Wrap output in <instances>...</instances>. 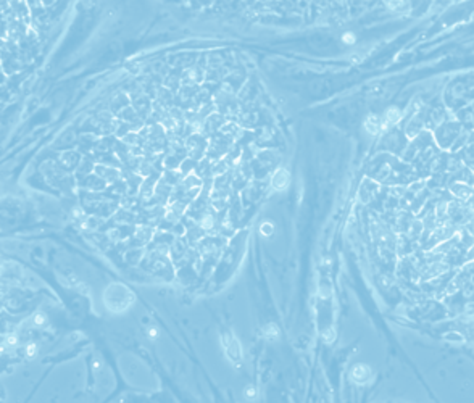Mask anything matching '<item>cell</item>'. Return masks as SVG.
Wrapping results in <instances>:
<instances>
[{
  "mask_svg": "<svg viewBox=\"0 0 474 403\" xmlns=\"http://www.w3.org/2000/svg\"><path fill=\"white\" fill-rule=\"evenodd\" d=\"M108 237H110V239H112V241H115V242H116V241H120V239H121V234H120V231H118V229H110V231H108Z\"/></svg>",
  "mask_w": 474,
  "mask_h": 403,
  "instance_id": "74e56055",
  "label": "cell"
},
{
  "mask_svg": "<svg viewBox=\"0 0 474 403\" xmlns=\"http://www.w3.org/2000/svg\"><path fill=\"white\" fill-rule=\"evenodd\" d=\"M94 173L100 176V178L105 179L108 184H113V182L121 179V171L116 168V166H110V164H103V163L95 164Z\"/></svg>",
  "mask_w": 474,
  "mask_h": 403,
  "instance_id": "ba28073f",
  "label": "cell"
},
{
  "mask_svg": "<svg viewBox=\"0 0 474 403\" xmlns=\"http://www.w3.org/2000/svg\"><path fill=\"white\" fill-rule=\"evenodd\" d=\"M215 223H216V219H215L213 215H210V213H205V215L200 218V226H202L203 231L213 229V228H215Z\"/></svg>",
  "mask_w": 474,
  "mask_h": 403,
  "instance_id": "4dcf8cb0",
  "label": "cell"
},
{
  "mask_svg": "<svg viewBox=\"0 0 474 403\" xmlns=\"http://www.w3.org/2000/svg\"><path fill=\"white\" fill-rule=\"evenodd\" d=\"M157 102H160L166 108H171V107H173V102H174V92L171 89H168V87H158V90H157Z\"/></svg>",
  "mask_w": 474,
  "mask_h": 403,
  "instance_id": "7402d4cb",
  "label": "cell"
},
{
  "mask_svg": "<svg viewBox=\"0 0 474 403\" xmlns=\"http://www.w3.org/2000/svg\"><path fill=\"white\" fill-rule=\"evenodd\" d=\"M171 252H173V256H177V258H184L187 252V245L181 237L173 241V245H171Z\"/></svg>",
  "mask_w": 474,
  "mask_h": 403,
  "instance_id": "d4e9b609",
  "label": "cell"
},
{
  "mask_svg": "<svg viewBox=\"0 0 474 403\" xmlns=\"http://www.w3.org/2000/svg\"><path fill=\"white\" fill-rule=\"evenodd\" d=\"M45 322H47V316H45V313H42V311H38V313H34V315H33V324H34V326L41 327V326H44Z\"/></svg>",
  "mask_w": 474,
  "mask_h": 403,
  "instance_id": "836d02e7",
  "label": "cell"
},
{
  "mask_svg": "<svg viewBox=\"0 0 474 403\" xmlns=\"http://www.w3.org/2000/svg\"><path fill=\"white\" fill-rule=\"evenodd\" d=\"M184 144H186L189 157L194 160H202V157L207 154L208 140L203 132H190Z\"/></svg>",
  "mask_w": 474,
  "mask_h": 403,
  "instance_id": "3957f363",
  "label": "cell"
},
{
  "mask_svg": "<svg viewBox=\"0 0 474 403\" xmlns=\"http://www.w3.org/2000/svg\"><path fill=\"white\" fill-rule=\"evenodd\" d=\"M257 160H258V163L261 164V168H264V169H268V171H269L271 168L278 166V163H279V155L276 154V152H273V150H261V152H258Z\"/></svg>",
  "mask_w": 474,
  "mask_h": 403,
  "instance_id": "5bb4252c",
  "label": "cell"
},
{
  "mask_svg": "<svg viewBox=\"0 0 474 403\" xmlns=\"http://www.w3.org/2000/svg\"><path fill=\"white\" fill-rule=\"evenodd\" d=\"M186 210H187V203H184V202H181V200H173L168 206H166L165 219L170 223H177V219L186 213Z\"/></svg>",
  "mask_w": 474,
  "mask_h": 403,
  "instance_id": "9c48e42d",
  "label": "cell"
},
{
  "mask_svg": "<svg viewBox=\"0 0 474 403\" xmlns=\"http://www.w3.org/2000/svg\"><path fill=\"white\" fill-rule=\"evenodd\" d=\"M384 2L390 10H395V11H400L406 7V0H384Z\"/></svg>",
  "mask_w": 474,
  "mask_h": 403,
  "instance_id": "1f68e13d",
  "label": "cell"
},
{
  "mask_svg": "<svg viewBox=\"0 0 474 403\" xmlns=\"http://www.w3.org/2000/svg\"><path fill=\"white\" fill-rule=\"evenodd\" d=\"M458 129H460V126L455 124V123H450V131H448V132H447L445 124H442V126L437 127V139H439V142H440L442 147H447V145L452 144V140L457 137Z\"/></svg>",
  "mask_w": 474,
  "mask_h": 403,
  "instance_id": "4fadbf2b",
  "label": "cell"
},
{
  "mask_svg": "<svg viewBox=\"0 0 474 403\" xmlns=\"http://www.w3.org/2000/svg\"><path fill=\"white\" fill-rule=\"evenodd\" d=\"M450 192L457 199L466 202L474 194V187L466 184V182H453V184H450Z\"/></svg>",
  "mask_w": 474,
  "mask_h": 403,
  "instance_id": "2e32d148",
  "label": "cell"
},
{
  "mask_svg": "<svg viewBox=\"0 0 474 403\" xmlns=\"http://www.w3.org/2000/svg\"><path fill=\"white\" fill-rule=\"evenodd\" d=\"M100 224H102L100 216H90V218H86L83 221V228L87 231H95Z\"/></svg>",
  "mask_w": 474,
  "mask_h": 403,
  "instance_id": "f546056e",
  "label": "cell"
},
{
  "mask_svg": "<svg viewBox=\"0 0 474 403\" xmlns=\"http://www.w3.org/2000/svg\"><path fill=\"white\" fill-rule=\"evenodd\" d=\"M384 127L383 124V120L376 115H368L366 120H365V129L368 134H371V136H376V134L381 132V129Z\"/></svg>",
  "mask_w": 474,
  "mask_h": 403,
  "instance_id": "ffe728a7",
  "label": "cell"
},
{
  "mask_svg": "<svg viewBox=\"0 0 474 403\" xmlns=\"http://www.w3.org/2000/svg\"><path fill=\"white\" fill-rule=\"evenodd\" d=\"M15 347V345H18V335L16 334H8V335H5V339H3V349L5 347Z\"/></svg>",
  "mask_w": 474,
  "mask_h": 403,
  "instance_id": "8d00e7d4",
  "label": "cell"
},
{
  "mask_svg": "<svg viewBox=\"0 0 474 403\" xmlns=\"http://www.w3.org/2000/svg\"><path fill=\"white\" fill-rule=\"evenodd\" d=\"M344 42H348V44H352V42H353V36H352V34L344 36Z\"/></svg>",
  "mask_w": 474,
  "mask_h": 403,
  "instance_id": "60d3db41",
  "label": "cell"
},
{
  "mask_svg": "<svg viewBox=\"0 0 474 403\" xmlns=\"http://www.w3.org/2000/svg\"><path fill=\"white\" fill-rule=\"evenodd\" d=\"M129 99H131V105L134 107L135 112L144 120H149V117L153 112V103L150 102L149 95L144 94L142 90H139V92H132L129 95Z\"/></svg>",
  "mask_w": 474,
  "mask_h": 403,
  "instance_id": "8992f818",
  "label": "cell"
},
{
  "mask_svg": "<svg viewBox=\"0 0 474 403\" xmlns=\"http://www.w3.org/2000/svg\"><path fill=\"white\" fill-rule=\"evenodd\" d=\"M38 352H39V347L34 344V342H31V344H28L26 345V349H24V353H26V357L28 358H34L36 355H38Z\"/></svg>",
  "mask_w": 474,
  "mask_h": 403,
  "instance_id": "d590c367",
  "label": "cell"
},
{
  "mask_svg": "<svg viewBox=\"0 0 474 403\" xmlns=\"http://www.w3.org/2000/svg\"><path fill=\"white\" fill-rule=\"evenodd\" d=\"M255 121H257V113H254V112H244V113L241 112L239 113V124H241L242 127L254 126Z\"/></svg>",
  "mask_w": 474,
  "mask_h": 403,
  "instance_id": "4316f807",
  "label": "cell"
},
{
  "mask_svg": "<svg viewBox=\"0 0 474 403\" xmlns=\"http://www.w3.org/2000/svg\"><path fill=\"white\" fill-rule=\"evenodd\" d=\"M245 2H249V3H252V2H255V0H245Z\"/></svg>",
  "mask_w": 474,
  "mask_h": 403,
  "instance_id": "7bdbcfd3",
  "label": "cell"
},
{
  "mask_svg": "<svg viewBox=\"0 0 474 403\" xmlns=\"http://www.w3.org/2000/svg\"><path fill=\"white\" fill-rule=\"evenodd\" d=\"M221 342H223L224 353H226V357L231 360V363L241 364L242 358H244V353H242V347H241V344H239V340L234 337L231 332H224Z\"/></svg>",
  "mask_w": 474,
  "mask_h": 403,
  "instance_id": "5b68a950",
  "label": "cell"
},
{
  "mask_svg": "<svg viewBox=\"0 0 474 403\" xmlns=\"http://www.w3.org/2000/svg\"><path fill=\"white\" fill-rule=\"evenodd\" d=\"M219 132H223L224 136H227V137H231L234 142H237L239 139H242V136H244V129H242V126L239 124V123H234V121H231V123H224V126L221 127V131Z\"/></svg>",
  "mask_w": 474,
  "mask_h": 403,
  "instance_id": "d6986e66",
  "label": "cell"
},
{
  "mask_svg": "<svg viewBox=\"0 0 474 403\" xmlns=\"http://www.w3.org/2000/svg\"><path fill=\"white\" fill-rule=\"evenodd\" d=\"M94 169H95V164L92 163L90 158H86V157L83 158L81 163H79V166L76 168L79 176H89L90 173H94Z\"/></svg>",
  "mask_w": 474,
  "mask_h": 403,
  "instance_id": "484cf974",
  "label": "cell"
},
{
  "mask_svg": "<svg viewBox=\"0 0 474 403\" xmlns=\"http://www.w3.org/2000/svg\"><path fill=\"white\" fill-rule=\"evenodd\" d=\"M153 233H155V229H153L152 226H147V224L139 226V228L135 229V233H134V239L137 241L139 243H147V242H150L153 239Z\"/></svg>",
  "mask_w": 474,
  "mask_h": 403,
  "instance_id": "44dd1931",
  "label": "cell"
},
{
  "mask_svg": "<svg viewBox=\"0 0 474 403\" xmlns=\"http://www.w3.org/2000/svg\"><path fill=\"white\" fill-rule=\"evenodd\" d=\"M226 123V117L219 112H213L210 117H207L205 124H203V134H216L221 131V127Z\"/></svg>",
  "mask_w": 474,
  "mask_h": 403,
  "instance_id": "52a82bcc",
  "label": "cell"
},
{
  "mask_svg": "<svg viewBox=\"0 0 474 403\" xmlns=\"http://www.w3.org/2000/svg\"><path fill=\"white\" fill-rule=\"evenodd\" d=\"M10 11H11V13H15L16 20H21L26 24H29L31 8H29L26 0H10Z\"/></svg>",
  "mask_w": 474,
  "mask_h": 403,
  "instance_id": "8fae6325",
  "label": "cell"
},
{
  "mask_svg": "<svg viewBox=\"0 0 474 403\" xmlns=\"http://www.w3.org/2000/svg\"><path fill=\"white\" fill-rule=\"evenodd\" d=\"M232 145H234V140L231 137L224 136L223 132L213 134V137L208 140V149L205 155L216 161L219 158H224L227 155V152L231 150Z\"/></svg>",
  "mask_w": 474,
  "mask_h": 403,
  "instance_id": "7a4b0ae2",
  "label": "cell"
},
{
  "mask_svg": "<svg viewBox=\"0 0 474 403\" xmlns=\"http://www.w3.org/2000/svg\"><path fill=\"white\" fill-rule=\"evenodd\" d=\"M125 256L128 258V261H131V263H137V261L140 260V256H142V252H140L139 247H137V248L129 250V252H128Z\"/></svg>",
  "mask_w": 474,
  "mask_h": 403,
  "instance_id": "d6a6232c",
  "label": "cell"
},
{
  "mask_svg": "<svg viewBox=\"0 0 474 403\" xmlns=\"http://www.w3.org/2000/svg\"><path fill=\"white\" fill-rule=\"evenodd\" d=\"M149 337H150V339H157V331H155V329H150V331H149Z\"/></svg>",
  "mask_w": 474,
  "mask_h": 403,
  "instance_id": "b9f144b4",
  "label": "cell"
},
{
  "mask_svg": "<svg viewBox=\"0 0 474 403\" xmlns=\"http://www.w3.org/2000/svg\"><path fill=\"white\" fill-rule=\"evenodd\" d=\"M42 173H44L45 179L50 182V184L61 187V189H65V184H70V181H71L70 176L52 161H45L44 164H42Z\"/></svg>",
  "mask_w": 474,
  "mask_h": 403,
  "instance_id": "277c9868",
  "label": "cell"
},
{
  "mask_svg": "<svg viewBox=\"0 0 474 403\" xmlns=\"http://www.w3.org/2000/svg\"><path fill=\"white\" fill-rule=\"evenodd\" d=\"M400 120H402V112H400V110H397L395 107L389 108V110H387V112L384 113V120H383L384 129H387V127H390V126H393V124H397Z\"/></svg>",
  "mask_w": 474,
  "mask_h": 403,
  "instance_id": "cb8c5ba5",
  "label": "cell"
},
{
  "mask_svg": "<svg viewBox=\"0 0 474 403\" xmlns=\"http://www.w3.org/2000/svg\"><path fill=\"white\" fill-rule=\"evenodd\" d=\"M83 157L78 154V152H65V154H61L60 157V163L61 166L66 168V169H75L79 166V163H81Z\"/></svg>",
  "mask_w": 474,
  "mask_h": 403,
  "instance_id": "e0dca14e",
  "label": "cell"
},
{
  "mask_svg": "<svg viewBox=\"0 0 474 403\" xmlns=\"http://www.w3.org/2000/svg\"><path fill=\"white\" fill-rule=\"evenodd\" d=\"M423 129V120L420 118H413L406 126V134H408L410 137H415L418 132Z\"/></svg>",
  "mask_w": 474,
  "mask_h": 403,
  "instance_id": "f1b7e54d",
  "label": "cell"
},
{
  "mask_svg": "<svg viewBox=\"0 0 474 403\" xmlns=\"http://www.w3.org/2000/svg\"><path fill=\"white\" fill-rule=\"evenodd\" d=\"M289 182H291V174L286 168H278L274 171V174L271 176V187L278 192L286 191L289 187Z\"/></svg>",
  "mask_w": 474,
  "mask_h": 403,
  "instance_id": "30bf717a",
  "label": "cell"
},
{
  "mask_svg": "<svg viewBox=\"0 0 474 403\" xmlns=\"http://www.w3.org/2000/svg\"><path fill=\"white\" fill-rule=\"evenodd\" d=\"M245 395H247V399H254V397H257V390L254 387H249L245 390Z\"/></svg>",
  "mask_w": 474,
  "mask_h": 403,
  "instance_id": "f35d334b",
  "label": "cell"
},
{
  "mask_svg": "<svg viewBox=\"0 0 474 403\" xmlns=\"http://www.w3.org/2000/svg\"><path fill=\"white\" fill-rule=\"evenodd\" d=\"M260 233L264 236V237H269L271 234L274 233V224L271 221H264L261 226H260Z\"/></svg>",
  "mask_w": 474,
  "mask_h": 403,
  "instance_id": "e575fe53",
  "label": "cell"
},
{
  "mask_svg": "<svg viewBox=\"0 0 474 403\" xmlns=\"http://www.w3.org/2000/svg\"><path fill=\"white\" fill-rule=\"evenodd\" d=\"M203 79H205L203 70H200L199 66H192V68H187L182 73L181 85H199V82H202Z\"/></svg>",
  "mask_w": 474,
  "mask_h": 403,
  "instance_id": "7c38bea8",
  "label": "cell"
},
{
  "mask_svg": "<svg viewBox=\"0 0 474 403\" xmlns=\"http://www.w3.org/2000/svg\"><path fill=\"white\" fill-rule=\"evenodd\" d=\"M334 335H336V334H334V331H332V329H329V331L326 332V340H328V342H329L331 339L334 340Z\"/></svg>",
  "mask_w": 474,
  "mask_h": 403,
  "instance_id": "ab89813d",
  "label": "cell"
},
{
  "mask_svg": "<svg viewBox=\"0 0 474 403\" xmlns=\"http://www.w3.org/2000/svg\"><path fill=\"white\" fill-rule=\"evenodd\" d=\"M84 186L89 189L90 192H97V191H103L107 186H108V182L103 179V178H100L98 174H95V173H90L89 176H86V182H84Z\"/></svg>",
  "mask_w": 474,
  "mask_h": 403,
  "instance_id": "ac0fdd59",
  "label": "cell"
},
{
  "mask_svg": "<svg viewBox=\"0 0 474 403\" xmlns=\"http://www.w3.org/2000/svg\"><path fill=\"white\" fill-rule=\"evenodd\" d=\"M134 300L135 297L132 292L129 290L126 285H123L120 282L110 284L105 289V292H103V303H105V307L110 311H113V313L126 311L134 303Z\"/></svg>",
  "mask_w": 474,
  "mask_h": 403,
  "instance_id": "6da1fadb",
  "label": "cell"
},
{
  "mask_svg": "<svg viewBox=\"0 0 474 403\" xmlns=\"http://www.w3.org/2000/svg\"><path fill=\"white\" fill-rule=\"evenodd\" d=\"M352 381L355 382V384H360V386H363V384H366L369 379H371V369L368 368L366 364H356V366H353V369H352Z\"/></svg>",
  "mask_w": 474,
  "mask_h": 403,
  "instance_id": "9a60e30c",
  "label": "cell"
},
{
  "mask_svg": "<svg viewBox=\"0 0 474 403\" xmlns=\"http://www.w3.org/2000/svg\"><path fill=\"white\" fill-rule=\"evenodd\" d=\"M263 334H264V337H266L268 340H278V339H279V335H281L279 327L276 326V324H273V322H269V324L264 326Z\"/></svg>",
  "mask_w": 474,
  "mask_h": 403,
  "instance_id": "83f0119b",
  "label": "cell"
},
{
  "mask_svg": "<svg viewBox=\"0 0 474 403\" xmlns=\"http://www.w3.org/2000/svg\"><path fill=\"white\" fill-rule=\"evenodd\" d=\"M131 105V99H129V95H126V94H118L113 99V102H112V107H110V112H112L113 115L116 113V115H120V112L121 110H125L126 107H129Z\"/></svg>",
  "mask_w": 474,
  "mask_h": 403,
  "instance_id": "603a6c76",
  "label": "cell"
}]
</instances>
